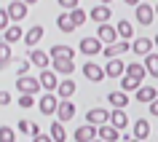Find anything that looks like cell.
<instances>
[{"label": "cell", "mask_w": 158, "mask_h": 142, "mask_svg": "<svg viewBox=\"0 0 158 142\" xmlns=\"http://www.w3.org/2000/svg\"><path fill=\"white\" fill-rule=\"evenodd\" d=\"M40 81L35 75H22V78H16V91L19 94H32V97H38L40 94Z\"/></svg>", "instance_id": "cell-1"}, {"label": "cell", "mask_w": 158, "mask_h": 142, "mask_svg": "<svg viewBox=\"0 0 158 142\" xmlns=\"http://www.w3.org/2000/svg\"><path fill=\"white\" fill-rule=\"evenodd\" d=\"M110 113L113 110H107V107H91L89 113H86V123H91V126H107L110 123Z\"/></svg>", "instance_id": "cell-2"}, {"label": "cell", "mask_w": 158, "mask_h": 142, "mask_svg": "<svg viewBox=\"0 0 158 142\" xmlns=\"http://www.w3.org/2000/svg\"><path fill=\"white\" fill-rule=\"evenodd\" d=\"M78 51H81L83 56H97V54L105 51V43H102L99 38H83V40L78 43Z\"/></svg>", "instance_id": "cell-3"}, {"label": "cell", "mask_w": 158, "mask_h": 142, "mask_svg": "<svg viewBox=\"0 0 158 142\" xmlns=\"http://www.w3.org/2000/svg\"><path fill=\"white\" fill-rule=\"evenodd\" d=\"M134 19H137L142 27L153 24V22H156V8H153V6H148V3H139V6L134 8Z\"/></svg>", "instance_id": "cell-4"}, {"label": "cell", "mask_w": 158, "mask_h": 142, "mask_svg": "<svg viewBox=\"0 0 158 142\" xmlns=\"http://www.w3.org/2000/svg\"><path fill=\"white\" fill-rule=\"evenodd\" d=\"M38 110H40L43 115H56V110H59V97H56V94H43L40 99H38Z\"/></svg>", "instance_id": "cell-5"}, {"label": "cell", "mask_w": 158, "mask_h": 142, "mask_svg": "<svg viewBox=\"0 0 158 142\" xmlns=\"http://www.w3.org/2000/svg\"><path fill=\"white\" fill-rule=\"evenodd\" d=\"M97 38H99L105 46H113V43H118L121 38H118V30H115V24H99L97 27Z\"/></svg>", "instance_id": "cell-6"}, {"label": "cell", "mask_w": 158, "mask_h": 142, "mask_svg": "<svg viewBox=\"0 0 158 142\" xmlns=\"http://www.w3.org/2000/svg\"><path fill=\"white\" fill-rule=\"evenodd\" d=\"M83 75H86V81L99 83V81L107 78V73H105V67H99L97 62H83Z\"/></svg>", "instance_id": "cell-7"}, {"label": "cell", "mask_w": 158, "mask_h": 142, "mask_svg": "<svg viewBox=\"0 0 158 142\" xmlns=\"http://www.w3.org/2000/svg\"><path fill=\"white\" fill-rule=\"evenodd\" d=\"M38 81H40V86L46 89V94H56V89H59V81H56V73L54 70H40V75H38Z\"/></svg>", "instance_id": "cell-8"}, {"label": "cell", "mask_w": 158, "mask_h": 142, "mask_svg": "<svg viewBox=\"0 0 158 142\" xmlns=\"http://www.w3.org/2000/svg\"><path fill=\"white\" fill-rule=\"evenodd\" d=\"M126 51H131V43L129 40H118V43H113V46H105V59H121L126 54Z\"/></svg>", "instance_id": "cell-9"}, {"label": "cell", "mask_w": 158, "mask_h": 142, "mask_svg": "<svg viewBox=\"0 0 158 142\" xmlns=\"http://www.w3.org/2000/svg\"><path fill=\"white\" fill-rule=\"evenodd\" d=\"M73 137H75V142H94L97 137H99V129L91 126V123H86V126H78Z\"/></svg>", "instance_id": "cell-10"}, {"label": "cell", "mask_w": 158, "mask_h": 142, "mask_svg": "<svg viewBox=\"0 0 158 142\" xmlns=\"http://www.w3.org/2000/svg\"><path fill=\"white\" fill-rule=\"evenodd\" d=\"M6 11H8L11 22H14V24H19V22H22V19L27 16V3H24V0H11Z\"/></svg>", "instance_id": "cell-11"}, {"label": "cell", "mask_w": 158, "mask_h": 142, "mask_svg": "<svg viewBox=\"0 0 158 142\" xmlns=\"http://www.w3.org/2000/svg\"><path fill=\"white\" fill-rule=\"evenodd\" d=\"M89 19H94V22H97V27L99 24H107L110 19H113V11H110V6H94L91 11H89Z\"/></svg>", "instance_id": "cell-12"}, {"label": "cell", "mask_w": 158, "mask_h": 142, "mask_svg": "<svg viewBox=\"0 0 158 142\" xmlns=\"http://www.w3.org/2000/svg\"><path fill=\"white\" fill-rule=\"evenodd\" d=\"M27 59H30L32 67H38V70H48V65H51L48 51H40V48H32L30 54H27Z\"/></svg>", "instance_id": "cell-13"}, {"label": "cell", "mask_w": 158, "mask_h": 142, "mask_svg": "<svg viewBox=\"0 0 158 142\" xmlns=\"http://www.w3.org/2000/svg\"><path fill=\"white\" fill-rule=\"evenodd\" d=\"M134 97H137V102L139 105H150L153 99H158V91H156V86H150V83H142L137 91H134Z\"/></svg>", "instance_id": "cell-14"}, {"label": "cell", "mask_w": 158, "mask_h": 142, "mask_svg": "<svg viewBox=\"0 0 158 142\" xmlns=\"http://www.w3.org/2000/svg\"><path fill=\"white\" fill-rule=\"evenodd\" d=\"M43 35H46V30H43L40 24H35V27H30V30H27V32H24V43H27V48L32 51L35 46H38V43L43 40Z\"/></svg>", "instance_id": "cell-15"}, {"label": "cell", "mask_w": 158, "mask_h": 142, "mask_svg": "<svg viewBox=\"0 0 158 142\" xmlns=\"http://www.w3.org/2000/svg\"><path fill=\"white\" fill-rule=\"evenodd\" d=\"M48 56H51V62L54 59H75V48L73 46H64V43H56V46H51Z\"/></svg>", "instance_id": "cell-16"}, {"label": "cell", "mask_w": 158, "mask_h": 142, "mask_svg": "<svg viewBox=\"0 0 158 142\" xmlns=\"http://www.w3.org/2000/svg\"><path fill=\"white\" fill-rule=\"evenodd\" d=\"M75 118V105L70 99H59V110H56V121L67 123V121H73Z\"/></svg>", "instance_id": "cell-17"}, {"label": "cell", "mask_w": 158, "mask_h": 142, "mask_svg": "<svg viewBox=\"0 0 158 142\" xmlns=\"http://www.w3.org/2000/svg\"><path fill=\"white\" fill-rule=\"evenodd\" d=\"M126 75L142 83V81L148 78V67H145V62H131V65H126Z\"/></svg>", "instance_id": "cell-18"}, {"label": "cell", "mask_w": 158, "mask_h": 142, "mask_svg": "<svg viewBox=\"0 0 158 142\" xmlns=\"http://www.w3.org/2000/svg\"><path fill=\"white\" fill-rule=\"evenodd\" d=\"M105 73H107V78H123L126 75V65L121 62V59H107Z\"/></svg>", "instance_id": "cell-19"}, {"label": "cell", "mask_w": 158, "mask_h": 142, "mask_svg": "<svg viewBox=\"0 0 158 142\" xmlns=\"http://www.w3.org/2000/svg\"><path fill=\"white\" fill-rule=\"evenodd\" d=\"M51 70H54L56 75H73L75 62L73 59H54V62H51Z\"/></svg>", "instance_id": "cell-20"}, {"label": "cell", "mask_w": 158, "mask_h": 142, "mask_svg": "<svg viewBox=\"0 0 158 142\" xmlns=\"http://www.w3.org/2000/svg\"><path fill=\"white\" fill-rule=\"evenodd\" d=\"M75 91H78V83H75V81H70V78L59 81V89H56V97H59V99H70Z\"/></svg>", "instance_id": "cell-21"}, {"label": "cell", "mask_w": 158, "mask_h": 142, "mask_svg": "<svg viewBox=\"0 0 158 142\" xmlns=\"http://www.w3.org/2000/svg\"><path fill=\"white\" fill-rule=\"evenodd\" d=\"M153 46H156V43L150 40V38H139V40L131 43V51L137 56H148V54H153Z\"/></svg>", "instance_id": "cell-22"}, {"label": "cell", "mask_w": 158, "mask_h": 142, "mask_svg": "<svg viewBox=\"0 0 158 142\" xmlns=\"http://www.w3.org/2000/svg\"><path fill=\"white\" fill-rule=\"evenodd\" d=\"M24 32H27V30H22V27H19V24H11L8 30L3 32V40L8 43V46H14V43H16V40H24Z\"/></svg>", "instance_id": "cell-23"}, {"label": "cell", "mask_w": 158, "mask_h": 142, "mask_svg": "<svg viewBox=\"0 0 158 142\" xmlns=\"http://www.w3.org/2000/svg\"><path fill=\"white\" fill-rule=\"evenodd\" d=\"M56 27H59V32H73V30H78V27H75V22H73V16H70V11H62V14H59L56 16Z\"/></svg>", "instance_id": "cell-24"}, {"label": "cell", "mask_w": 158, "mask_h": 142, "mask_svg": "<svg viewBox=\"0 0 158 142\" xmlns=\"http://www.w3.org/2000/svg\"><path fill=\"white\" fill-rule=\"evenodd\" d=\"M107 102L113 105V110H123L129 105V94L126 91H110L107 94Z\"/></svg>", "instance_id": "cell-25"}, {"label": "cell", "mask_w": 158, "mask_h": 142, "mask_svg": "<svg viewBox=\"0 0 158 142\" xmlns=\"http://www.w3.org/2000/svg\"><path fill=\"white\" fill-rule=\"evenodd\" d=\"M131 137L134 140H142V142L150 137V123L145 121V118H137V121H134V134Z\"/></svg>", "instance_id": "cell-26"}, {"label": "cell", "mask_w": 158, "mask_h": 142, "mask_svg": "<svg viewBox=\"0 0 158 142\" xmlns=\"http://www.w3.org/2000/svg\"><path fill=\"white\" fill-rule=\"evenodd\" d=\"M110 126H115L118 132L126 129V126H129V115H126L123 110H113V113H110Z\"/></svg>", "instance_id": "cell-27"}, {"label": "cell", "mask_w": 158, "mask_h": 142, "mask_svg": "<svg viewBox=\"0 0 158 142\" xmlns=\"http://www.w3.org/2000/svg\"><path fill=\"white\" fill-rule=\"evenodd\" d=\"M99 140L102 142H115V140H121V132H118L115 126H99Z\"/></svg>", "instance_id": "cell-28"}, {"label": "cell", "mask_w": 158, "mask_h": 142, "mask_svg": "<svg viewBox=\"0 0 158 142\" xmlns=\"http://www.w3.org/2000/svg\"><path fill=\"white\" fill-rule=\"evenodd\" d=\"M48 134H51L54 142H64L67 140V132H64V123H62V121H54V123L48 126Z\"/></svg>", "instance_id": "cell-29"}, {"label": "cell", "mask_w": 158, "mask_h": 142, "mask_svg": "<svg viewBox=\"0 0 158 142\" xmlns=\"http://www.w3.org/2000/svg\"><path fill=\"white\" fill-rule=\"evenodd\" d=\"M115 30H118V38H121V40H131V35H134L131 22H126V19H118Z\"/></svg>", "instance_id": "cell-30"}, {"label": "cell", "mask_w": 158, "mask_h": 142, "mask_svg": "<svg viewBox=\"0 0 158 142\" xmlns=\"http://www.w3.org/2000/svg\"><path fill=\"white\" fill-rule=\"evenodd\" d=\"M14 62V54H11V46L6 40H0V67H8Z\"/></svg>", "instance_id": "cell-31"}, {"label": "cell", "mask_w": 158, "mask_h": 142, "mask_svg": "<svg viewBox=\"0 0 158 142\" xmlns=\"http://www.w3.org/2000/svg\"><path fill=\"white\" fill-rule=\"evenodd\" d=\"M145 67H148V75L158 78V54H148L145 56Z\"/></svg>", "instance_id": "cell-32"}, {"label": "cell", "mask_w": 158, "mask_h": 142, "mask_svg": "<svg viewBox=\"0 0 158 142\" xmlns=\"http://www.w3.org/2000/svg\"><path fill=\"white\" fill-rule=\"evenodd\" d=\"M139 86H142L139 81H134V78H129V75L121 78V91H126V94H129V91H137Z\"/></svg>", "instance_id": "cell-33"}, {"label": "cell", "mask_w": 158, "mask_h": 142, "mask_svg": "<svg viewBox=\"0 0 158 142\" xmlns=\"http://www.w3.org/2000/svg\"><path fill=\"white\" fill-rule=\"evenodd\" d=\"M30 70H32V62L30 59H16V78L30 75Z\"/></svg>", "instance_id": "cell-34"}, {"label": "cell", "mask_w": 158, "mask_h": 142, "mask_svg": "<svg viewBox=\"0 0 158 142\" xmlns=\"http://www.w3.org/2000/svg\"><path fill=\"white\" fill-rule=\"evenodd\" d=\"M0 142H16L14 126H0Z\"/></svg>", "instance_id": "cell-35"}, {"label": "cell", "mask_w": 158, "mask_h": 142, "mask_svg": "<svg viewBox=\"0 0 158 142\" xmlns=\"http://www.w3.org/2000/svg\"><path fill=\"white\" fill-rule=\"evenodd\" d=\"M70 16H73L75 27H81V24H86V19H89V14H86V11H81V8H75V11H70Z\"/></svg>", "instance_id": "cell-36"}, {"label": "cell", "mask_w": 158, "mask_h": 142, "mask_svg": "<svg viewBox=\"0 0 158 142\" xmlns=\"http://www.w3.org/2000/svg\"><path fill=\"white\" fill-rule=\"evenodd\" d=\"M32 121H27V118H22V121H19V123H16V132L19 134H30V137H32Z\"/></svg>", "instance_id": "cell-37"}, {"label": "cell", "mask_w": 158, "mask_h": 142, "mask_svg": "<svg viewBox=\"0 0 158 142\" xmlns=\"http://www.w3.org/2000/svg\"><path fill=\"white\" fill-rule=\"evenodd\" d=\"M19 107H35V97L32 94H19Z\"/></svg>", "instance_id": "cell-38"}, {"label": "cell", "mask_w": 158, "mask_h": 142, "mask_svg": "<svg viewBox=\"0 0 158 142\" xmlns=\"http://www.w3.org/2000/svg\"><path fill=\"white\" fill-rule=\"evenodd\" d=\"M8 27H11V16H8V11H6V8H0V30L6 32Z\"/></svg>", "instance_id": "cell-39"}, {"label": "cell", "mask_w": 158, "mask_h": 142, "mask_svg": "<svg viewBox=\"0 0 158 142\" xmlns=\"http://www.w3.org/2000/svg\"><path fill=\"white\" fill-rule=\"evenodd\" d=\"M56 3H59L64 11H75V8H78V0H56Z\"/></svg>", "instance_id": "cell-40"}, {"label": "cell", "mask_w": 158, "mask_h": 142, "mask_svg": "<svg viewBox=\"0 0 158 142\" xmlns=\"http://www.w3.org/2000/svg\"><path fill=\"white\" fill-rule=\"evenodd\" d=\"M11 102H14V97H11L8 91H0V105H3V107H6V105H11Z\"/></svg>", "instance_id": "cell-41"}, {"label": "cell", "mask_w": 158, "mask_h": 142, "mask_svg": "<svg viewBox=\"0 0 158 142\" xmlns=\"http://www.w3.org/2000/svg\"><path fill=\"white\" fill-rule=\"evenodd\" d=\"M32 142H54V140H51V134H38V137H32Z\"/></svg>", "instance_id": "cell-42"}, {"label": "cell", "mask_w": 158, "mask_h": 142, "mask_svg": "<svg viewBox=\"0 0 158 142\" xmlns=\"http://www.w3.org/2000/svg\"><path fill=\"white\" fill-rule=\"evenodd\" d=\"M148 107H150V113H153V115L158 118V99H153V102H150V105H148Z\"/></svg>", "instance_id": "cell-43"}, {"label": "cell", "mask_w": 158, "mask_h": 142, "mask_svg": "<svg viewBox=\"0 0 158 142\" xmlns=\"http://www.w3.org/2000/svg\"><path fill=\"white\" fill-rule=\"evenodd\" d=\"M126 6H134V8H137V6H139V0H123Z\"/></svg>", "instance_id": "cell-44"}, {"label": "cell", "mask_w": 158, "mask_h": 142, "mask_svg": "<svg viewBox=\"0 0 158 142\" xmlns=\"http://www.w3.org/2000/svg\"><path fill=\"white\" fill-rule=\"evenodd\" d=\"M99 3H102V6H110V3H113V0H99Z\"/></svg>", "instance_id": "cell-45"}, {"label": "cell", "mask_w": 158, "mask_h": 142, "mask_svg": "<svg viewBox=\"0 0 158 142\" xmlns=\"http://www.w3.org/2000/svg\"><path fill=\"white\" fill-rule=\"evenodd\" d=\"M126 142H142V140H134V137H129V140H126Z\"/></svg>", "instance_id": "cell-46"}, {"label": "cell", "mask_w": 158, "mask_h": 142, "mask_svg": "<svg viewBox=\"0 0 158 142\" xmlns=\"http://www.w3.org/2000/svg\"><path fill=\"white\" fill-rule=\"evenodd\" d=\"M24 3H27V6H32V3H38V0H24Z\"/></svg>", "instance_id": "cell-47"}, {"label": "cell", "mask_w": 158, "mask_h": 142, "mask_svg": "<svg viewBox=\"0 0 158 142\" xmlns=\"http://www.w3.org/2000/svg\"><path fill=\"white\" fill-rule=\"evenodd\" d=\"M153 8H156V16H158V3H156V6H153Z\"/></svg>", "instance_id": "cell-48"}, {"label": "cell", "mask_w": 158, "mask_h": 142, "mask_svg": "<svg viewBox=\"0 0 158 142\" xmlns=\"http://www.w3.org/2000/svg\"><path fill=\"white\" fill-rule=\"evenodd\" d=\"M153 43H156V46H158V35H156V38H153Z\"/></svg>", "instance_id": "cell-49"}, {"label": "cell", "mask_w": 158, "mask_h": 142, "mask_svg": "<svg viewBox=\"0 0 158 142\" xmlns=\"http://www.w3.org/2000/svg\"><path fill=\"white\" fill-rule=\"evenodd\" d=\"M94 142H102V140H94Z\"/></svg>", "instance_id": "cell-50"}, {"label": "cell", "mask_w": 158, "mask_h": 142, "mask_svg": "<svg viewBox=\"0 0 158 142\" xmlns=\"http://www.w3.org/2000/svg\"><path fill=\"white\" fill-rule=\"evenodd\" d=\"M156 132H158V126H156Z\"/></svg>", "instance_id": "cell-51"}, {"label": "cell", "mask_w": 158, "mask_h": 142, "mask_svg": "<svg viewBox=\"0 0 158 142\" xmlns=\"http://www.w3.org/2000/svg\"><path fill=\"white\" fill-rule=\"evenodd\" d=\"M0 70H3V67H0Z\"/></svg>", "instance_id": "cell-52"}]
</instances>
